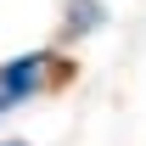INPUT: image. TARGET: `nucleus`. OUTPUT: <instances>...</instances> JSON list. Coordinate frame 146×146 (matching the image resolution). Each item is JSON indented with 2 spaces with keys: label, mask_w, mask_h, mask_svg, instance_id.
Listing matches in <instances>:
<instances>
[{
  "label": "nucleus",
  "mask_w": 146,
  "mask_h": 146,
  "mask_svg": "<svg viewBox=\"0 0 146 146\" xmlns=\"http://www.w3.org/2000/svg\"><path fill=\"white\" fill-rule=\"evenodd\" d=\"M51 51H28L17 56V62H6L0 68V112L6 107H17V101H28V96H39L45 84H51Z\"/></svg>",
  "instance_id": "1"
},
{
  "label": "nucleus",
  "mask_w": 146,
  "mask_h": 146,
  "mask_svg": "<svg viewBox=\"0 0 146 146\" xmlns=\"http://www.w3.org/2000/svg\"><path fill=\"white\" fill-rule=\"evenodd\" d=\"M96 23H101L96 0H68V28L73 34H84V28H96Z\"/></svg>",
  "instance_id": "2"
},
{
  "label": "nucleus",
  "mask_w": 146,
  "mask_h": 146,
  "mask_svg": "<svg viewBox=\"0 0 146 146\" xmlns=\"http://www.w3.org/2000/svg\"><path fill=\"white\" fill-rule=\"evenodd\" d=\"M6 146H23V141H6Z\"/></svg>",
  "instance_id": "3"
}]
</instances>
